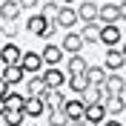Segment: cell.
<instances>
[{"mask_svg":"<svg viewBox=\"0 0 126 126\" xmlns=\"http://www.w3.org/2000/svg\"><path fill=\"white\" fill-rule=\"evenodd\" d=\"M17 66H20L26 75H40V72H43V57H40V52H23Z\"/></svg>","mask_w":126,"mask_h":126,"instance_id":"cell-1","label":"cell"},{"mask_svg":"<svg viewBox=\"0 0 126 126\" xmlns=\"http://www.w3.org/2000/svg\"><path fill=\"white\" fill-rule=\"evenodd\" d=\"M83 37H80V32H75V29H69L66 32V37L60 40V49H63V55H80L83 52Z\"/></svg>","mask_w":126,"mask_h":126,"instance_id":"cell-2","label":"cell"},{"mask_svg":"<svg viewBox=\"0 0 126 126\" xmlns=\"http://www.w3.org/2000/svg\"><path fill=\"white\" fill-rule=\"evenodd\" d=\"M120 20V12H118V3H103L97 9V23L100 26H118Z\"/></svg>","mask_w":126,"mask_h":126,"instance_id":"cell-3","label":"cell"},{"mask_svg":"<svg viewBox=\"0 0 126 126\" xmlns=\"http://www.w3.org/2000/svg\"><path fill=\"white\" fill-rule=\"evenodd\" d=\"M103 89H106V94H109V97H123V92H126V80L120 78V72H115V75H106V80H103Z\"/></svg>","mask_w":126,"mask_h":126,"instance_id":"cell-4","label":"cell"},{"mask_svg":"<svg viewBox=\"0 0 126 126\" xmlns=\"http://www.w3.org/2000/svg\"><path fill=\"white\" fill-rule=\"evenodd\" d=\"M40 78H43L46 89H60L63 83H66V75H63V69H57V66H46V69L40 72Z\"/></svg>","mask_w":126,"mask_h":126,"instance_id":"cell-5","label":"cell"},{"mask_svg":"<svg viewBox=\"0 0 126 126\" xmlns=\"http://www.w3.org/2000/svg\"><path fill=\"white\" fill-rule=\"evenodd\" d=\"M100 43L106 49H118L123 43V34H120L118 26H100Z\"/></svg>","mask_w":126,"mask_h":126,"instance_id":"cell-6","label":"cell"},{"mask_svg":"<svg viewBox=\"0 0 126 126\" xmlns=\"http://www.w3.org/2000/svg\"><path fill=\"white\" fill-rule=\"evenodd\" d=\"M103 69L109 72V75H115V72H120L126 66V57L120 55V49H109V52H106V57H103V63H100Z\"/></svg>","mask_w":126,"mask_h":126,"instance_id":"cell-7","label":"cell"},{"mask_svg":"<svg viewBox=\"0 0 126 126\" xmlns=\"http://www.w3.org/2000/svg\"><path fill=\"white\" fill-rule=\"evenodd\" d=\"M40 57H43V66H57V63H63V49L60 43H46L43 46V52H40Z\"/></svg>","mask_w":126,"mask_h":126,"instance_id":"cell-8","label":"cell"},{"mask_svg":"<svg viewBox=\"0 0 126 126\" xmlns=\"http://www.w3.org/2000/svg\"><path fill=\"white\" fill-rule=\"evenodd\" d=\"M37 97L43 100V106H46V109H63V103H66V97H63L60 89H43Z\"/></svg>","mask_w":126,"mask_h":126,"instance_id":"cell-9","label":"cell"},{"mask_svg":"<svg viewBox=\"0 0 126 126\" xmlns=\"http://www.w3.org/2000/svg\"><path fill=\"white\" fill-rule=\"evenodd\" d=\"M106 118H109V115H106V109H103V103H89L86 112H83V120H86L89 126H100Z\"/></svg>","mask_w":126,"mask_h":126,"instance_id":"cell-10","label":"cell"},{"mask_svg":"<svg viewBox=\"0 0 126 126\" xmlns=\"http://www.w3.org/2000/svg\"><path fill=\"white\" fill-rule=\"evenodd\" d=\"M20 55H23V52H20L12 40L3 43V46H0V66H15V63H20Z\"/></svg>","mask_w":126,"mask_h":126,"instance_id":"cell-11","label":"cell"},{"mask_svg":"<svg viewBox=\"0 0 126 126\" xmlns=\"http://www.w3.org/2000/svg\"><path fill=\"white\" fill-rule=\"evenodd\" d=\"M97 3H92V0H83V3H78V20H83V23H97Z\"/></svg>","mask_w":126,"mask_h":126,"instance_id":"cell-12","label":"cell"},{"mask_svg":"<svg viewBox=\"0 0 126 126\" xmlns=\"http://www.w3.org/2000/svg\"><path fill=\"white\" fill-rule=\"evenodd\" d=\"M57 29H75V23H78V12H75V6H60V15L55 17Z\"/></svg>","mask_w":126,"mask_h":126,"instance_id":"cell-13","label":"cell"},{"mask_svg":"<svg viewBox=\"0 0 126 126\" xmlns=\"http://www.w3.org/2000/svg\"><path fill=\"white\" fill-rule=\"evenodd\" d=\"M106 75H109V72L103 69L100 63H89V66H86V72H83V78L89 80V86H103Z\"/></svg>","mask_w":126,"mask_h":126,"instance_id":"cell-14","label":"cell"},{"mask_svg":"<svg viewBox=\"0 0 126 126\" xmlns=\"http://www.w3.org/2000/svg\"><path fill=\"white\" fill-rule=\"evenodd\" d=\"M80 100L86 103V106H89V103H106V100H109V94H106L103 86H86V92L80 94Z\"/></svg>","mask_w":126,"mask_h":126,"instance_id":"cell-15","label":"cell"},{"mask_svg":"<svg viewBox=\"0 0 126 126\" xmlns=\"http://www.w3.org/2000/svg\"><path fill=\"white\" fill-rule=\"evenodd\" d=\"M0 78L6 80L9 86H20V83L26 80V72H23V69H20V66L15 63V66H3V75H0Z\"/></svg>","mask_w":126,"mask_h":126,"instance_id":"cell-16","label":"cell"},{"mask_svg":"<svg viewBox=\"0 0 126 126\" xmlns=\"http://www.w3.org/2000/svg\"><path fill=\"white\" fill-rule=\"evenodd\" d=\"M63 112H66V118H69V120H80V118H83V112H86V103L80 100V97H72V100L63 103Z\"/></svg>","mask_w":126,"mask_h":126,"instance_id":"cell-17","label":"cell"},{"mask_svg":"<svg viewBox=\"0 0 126 126\" xmlns=\"http://www.w3.org/2000/svg\"><path fill=\"white\" fill-rule=\"evenodd\" d=\"M63 63H66V72H69V75H83L86 66H89V60H86L83 55H69Z\"/></svg>","mask_w":126,"mask_h":126,"instance_id":"cell-18","label":"cell"},{"mask_svg":"<svg viewBox=\"0 0 126 126\" xmlns=\"http://www.w3.org/2000/svg\"><path fill=\"white\" fill-rule=\"evenodd\" d=\"M26 29H29V34H37V37H40V34L49 29V20L40 15V12H37V15H29V20H26Z\"/></svg>","mask_w":126,"mask_h":126,"instance_id":"cell-19","label":"cell"},{"mask_svg":"<svg viewBox=\"0 0 126 126\" xmlns=\"http://www.w3.org/2000/svg\"><path fill=\"white\" fill-rule=\"evenodd\" d=\"M23 9L17 6V0H0V20H17Z\"/></svg>","mask_w":126,"mask_h":126,"instance_id":"cell-20","label":"cell"},{"mask_svg":"<svg viewBox=\"0 0 126 126\" xmlns=\"http://www.w3.org/2000/svg\"><path fill=\"white\" fill-rule=\"evenodd\" d=\"M43 112H46V106H43L40 97H26V103H23V115L26 118H40Z\"/></svg>","mask_w":126,"mask_h":126,"instance_id":"cell-21","label":"cell"},{"mask_svg":"<svg viewBox=\"0 0 126 126\" xmlns=\"http://www.w3.org/2000/svg\"><path fill=\"white\" fill-rule=\"evenodd\" d=\"M103 109H106L109 118H120V115L126 112V100H123V97H109V100L103 103Z\"/></svg>","mask_w":126,"mask_h":126,"instance_id":"cell-22","label":"cell"},{"mask_svg":"<svg viewBox=\"0 0 126 126\" xmlns=\"http://www.w3.org/2000/svg\"><path fill=\"white\" fill-rule=\"evenodd\" d=\"M17 32H20V26H17V20H0V40H15Z\"/></svg>","mask_w":126,"mask_h":126,"instance_id":"cell-23","label":"cell"},{"mask_svg":"<svg viewBox=\"0 0 126 126\" xmlns=\"http://www.w3.org/2000/svg\"><path fill=\"white\" fill-rule=\"evenodd\" d=\"M66 86L75 92V97H80V94L86 92V86H89V80L83 78V75H69V80H66Z\"/></svg>","mask_w":126,"mask_h":126,"instance_id":"cell-24","label":"cell"},{"mask_svg":"<svg viewBox=\"0 0 126 126\" xmlns=\"http://www.w3.org/2000/svg\"><path fill=\"white\" fill-rule=\"evenodd\" d=\"M80 37H83V43H100V23H86Z\"/></svg>","mask_w":126,"mask_h":126,"instance_id":"cell-25","label":"cell"},{"mask_svg":"<svg viewBox=\"0 0 126 126\" xmlns=\"http://www.w3.org/2000/svg\"><path fill=\"white\" fill-rule=\"evenodd\" d=\"M40 15L46 17L49 23H55V17L60 15V3H57V0H46V3H40Z\"/></svg>","mask_w":126,"mask_h":126,"instance_id":"cell-26","label":"cell"},{"mask_svg":"<svg viewBox=\"0 0 126 126\" xmlns=\"http://www.w3.org/2000/svg\"><path fill=\"white\" fill-rule=\"evenodd\" d=\"M23 120H26L23 109H6L3 112V123L6 126H23Z\"/></svg>","mask_w":126,"mask_h":126,"instance_id":"cell-27","label":"cell"},{"mask_svg":"<svg viewBox=\"0 0 126 126\" xmlns=\"http://www.w3.org/2000/svg\"><path fill=\"white\" fill-rule=\"evenodd\" d=\"M43 89H46L43 78H40V75H29V92H26V97H37Z\"/></svg>","mask_w":126,"mask_h":126,"instance_id":"cell-28","label":"cell"},{"mask_svg":"<svg viewBox=\"0 0 126 126\" xmlns=\"http://www.w3.org/2000/svg\"><path fill=\"white\" fill-rule=\"evenodd\" d=\"M46 120H49V126H69V118H66L63 109H49Z\"/></svg>","mask_w":126,"mask_h":126,"instance_id":"cell-29","label":"cell"},{"mask_svg":"<svg viewBox=\"0 0 126 126\" xmlns=\"http://www.w3.org/2000/svg\"><path fill=\"white\" fill-rule=\"evenodd\" d=\"M3 103H6V109H23L26 94H20V92H9L6 97H3Z\"/></svg>","mask_w":126,"mask_h":126,"instance_id":"cell-30","label":"cell"},{"mask_svg":"<svg viewBox=\"0 0 126 126\" xmlns=\"http://www.w3.org/2000/svg\"><path fill=\"white\" fill-rule=\"evenodd\" d=\"M17 6H20V9H29V12H32V9H37V6H40V0H17Z\"/></svg>","mask_w":126,"mask_h":126,"instance_id":"cell-31","label":"cell"},{"mask_svg":"<svg viewBox=\"0 0 126 126\" xmlns=\"http://www.w3.org/2000/svg\"><path fill=\"white\" fill-rule=\"evenodd\" d=\"M9 92H12V86H9L6 80L0 78V97H6V94H9Z\"/></svg>","mask_w":126,"mask_h":126,"instance_id":"cell-32","label":"cell"},{"mask_svg":"<svg viewBox=\"0 0 126 126\" xmlns=\"http://www.w3.org/2000/svg\"><path fill=\"white\" fill-rule=\"evenodd\" d=\"M100 126H123V123H120V120L118 118H106V120H103V123Z\"/></svg>","mask_w":126,"mask_h":126,"instance_id":"cell-33","label":"cell"},{"mask_svg":"<svg viewBox=\"0 0 126 126\" xmlns=\"http://www.w3.org/2000/svg\"><path fill=\"white\" fill-rule=\"evenodd\" d=\"M118 12H120V20H126V0H123V3L118 6Z\"/></svg>","mask_w":126,"mask_h":126,"instance_id":"cell-34","label":"cell"},{"mask_svg":"<svg viewBox=\"0 0 126 126\" xmlns=\"http://www.w3.org/2000/svg\"><path fill=\"white\" fill-rule=\"evenodd\" d=\"M69 126H89V123H86L83 118H80V120H69Z\"/></svg>","mask_w":126,"mask_h":126,"instance_id":"cell-35","label":"cell"},{"mask_svg":"<svg viewBox=\"0 0 126 126\" xmlns=\"http://www.w3.org/2000/svg\"><path fill=\"white\" fill-rule=\"evenodd\" d=\"M60 6H75V0H57Z\"/></svg>","mask_w":126,"mask_h":126,"instance_id":"cell-36","label":"cell"},{"mask_svg":"<svg viewBox=\"0 0 126 126\" xmlns=\"http://www.w3.org/2000/svg\"><path fill=\"white\" fill-rule=\"evenodd\" d=\"M3 112H6V103H3V97H0V118H3Z\"/></svg>","mask_w":126,"mask_h":126,"instance_id":"cell-37","label":"cell"},{"mask_svg":"<svg viewBox=\"0 0 126 126\" xmlns=\"http://www.w3.org/2000/svg\"><path fill=\"white\" fill-rule=\"evenodd\" d=\"M120 55L126 57V40H123V43H120Z\"/></svg>","mask_w":126,"mask_h":126,"instance_id":"cell-38","label":"cell"},{"mask_svg":"<svg viewBox=\"0 0 126 126\" xmlns=\"http://www.w3.org/2000/svg\"><path fill=\"white\" fill-rule=\"evenodd\" d=\"M123 100H126V92H123Z\"/></svg>","mask_w":126,"mask_h":126,"instance_id":"cell-39","label":"cell"},{"mask_svg":"<svg viewBox=\"0 0 126 126\" xmlns=\"http://www.w3.org/2000/svg\"><path fill=\"white\" fill-rule=\"evenodd\" d=\"M0 46H3V40H0Z\"/></svg>","mask_w":126,"mask_h":126,"instance_id":"cell-40","label":"cell"},{"mask_svg":"<svg viewBox=\"0 0 126 126\" xmlns=\"http://www.w3.org/2000/svg\"><path fill=\"white\" fill-rule=\"evenodd\" d=\"M32 126H34V123H32Z\"/></svg>","mask_w":126,"mask_h":126,"instance_id":"cell-41","label":"cell"}]
</instances>
